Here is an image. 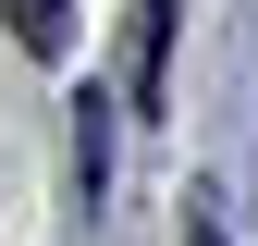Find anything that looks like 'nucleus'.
Instances as JSON below:
<instances>
[{"mask_svg": "<svg viewBox=\"0 0 258 246\" xmlns=\"http://www.w3.org/2000/svg\"><path fill=\"white\" fill-rule=\"evenodd\" d=\"M172 13L184 0H136V111L172 99Z\"/></svg>", "mask_w": 258, "mask_h": 246, "instance_id": "1", "label": "nucleus"}, {"mask_svg": "<svg viewBox=\"0 0 258 246\" xmlns=\"http://www.w3.org/2000/svg\"><path fill=\"white\" fill-rule=\"evenodd\" d=\"M74 184H86V209H99V184H111V99L86 86V123H74Z\"/></svg>", "mask_w": 258, "mask_h": 246, "instance_id": "2", "label": "nucleus"}, {"mask_svg": "<svg viewBox=\"0 0 258 246\" xmlns=\"http://www.w3.org/2000/svg\"><path fill=\"white\" fill-rule=\"evenodd\" d=\"M13 37L37 49V61H61V37H74V0H13Z\"/></svg>", "mask_w": 258, "mask_h": 246, "instance_id": "3", "label": "nucleus"}]
</instances>
